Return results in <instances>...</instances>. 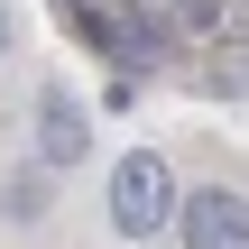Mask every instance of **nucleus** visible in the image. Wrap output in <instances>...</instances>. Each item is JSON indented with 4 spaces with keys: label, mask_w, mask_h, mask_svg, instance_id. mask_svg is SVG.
<instances>
[{
    "label": "nucleus",
    "mask_w": 249,
    "mask_h": 249,
    "mask_svg": "<svg viewBox=\"0 0 249 249\" xmlns=\"http://www.w3.org/2000/svg\"><path fill=\"white\" fill-rule=\"evenodd\" d=\"M111 222H120L129 240H148V231L176 222V176H166V157H120V176H111Z\"/></svg>",
    "instance_id": "1"
},
{
    "label": "nucleus",
    "mask_w": 249,
    "mask_h": 249,
    "mask_svg": "<svg viewBox=\"0 0 249 249\" xmlns=\"http://www.w3.org/2000/svg\"><path fill=\"white\" fill-rule=\"evenodd\" d=\"M176 222H185V240H203V249H240L249 240V203L240 194H213V185H194V203Z\"/></svg>",
    "instance_id": "2"
},
{
    "label": "nucleus",
    "mask_w": 249,
    "mask_h": 249,
    "mask_svg": "<svg viewBox=\"0 0 249 249\" xmlns=\"http://www.w3.org/2000/svg\"><path fill=\"white\" fill-rule=\"evenodd\" d=\"M83 139H92V129H83V102L46 92V102H37V157H46V166H74V157H83Z\"/></svg>",
    "instance_id": "3"
}]
</instances>
